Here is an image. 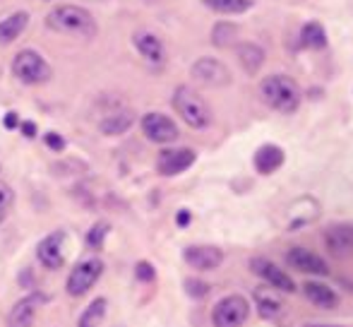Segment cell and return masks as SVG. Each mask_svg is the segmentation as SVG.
Instances as JSON below:
<instances>
[{
  "label": "cell",
  "mask_w": 353,
  "mask_h": 327,
  "mask_svg": "<svg viewBox=\"0 0 353 327\" xmlns=\"http://www.w3.org/2000/svg\"><path fill=\"white\" fill-rule=\"evenodd\" d=\"M46 24L53 32L77 39H94V34H97L94 17L84 8H77V5H61V8L51 10L46 17Z\"/></svg>",
  "instance_id": "6da1fadb"
},
{
  "label": "cell",
  "mask_w": 353,
  "mask_h": 327,
  "mask_svg": "<svg viewBox=\"0 0 353 327\" xmlns=\"http://www.w3.org/2000/svg\"><path fill=\"white\" fill-rule=\"evenodd\" d=\"M260 97L279 113H293L301 106V89L288 75H270L260 84Z\"/></svg>",
  "instance_id": "7a4b0ae2"
},
{
  "label": "cell",
  "mask_w": 353,
  "mask_h": 327,
  "mask_svg": "<svg viewBox=\"0 0 353 327\" xmlns=\"http://www.w3.org/2000/svg\"><path fill=\"white\" fill-rule=\"evenodd\" d=\"M173 108H176L178 116H181L190 128H195V130H207L214 121L210 103L190 87L176 89V94H173Z\"/></svg>",
  "instance_id": "3957f363"
},
{
  "label": "cell",
  "mask_w": 353,
  "mask_h": 327,
  "mask_svg": "<svg viewBox=\"0 0 353 327\" xmlns=\"http://www.w3.org/2000/svg\"><path fill=\"white\" fill-rule=\"evenodd\" d=\"M12 72L24 84H43L51 77V68H48V63L37 51L17 53L12 61Z\"/></svg>",
  "instance_id": "277c9868"
},
{
  "label": "cell",
  "mask_w": 353,
  "mask_h": 327,
  "mask_svg": "<svg viewBox=\"0 0 353 327\" xmlns=\"http://www.w3.org/2000/svg\"><path fill=\"white\" fill-rule=\"evenodd\" d=\"M250 315V304L243 296H226L212 310L214 327H243Z\"/></svg>",
  "instance_id": "5b68a950"
},
{
  "label": "cell",
  "mask_w": 353,
  "mask_h": 327,
  "mask_svg": "<svg viewBox=\"0 0 353 327\" xmlns=\"http://www.w3.org/2000/svg\"><path fill=\"white\" fill-rule=\"evenodd\" d=\"M101 272H103V265H101V260H97V257L79 262V265L72 270V275L68 277V294L70 296L87 294V291L99 281Z\"/></svg>",
  "instance_id": "8992f818"
},
{
  "label": "cell",
  "mask_w": 353,
  "mask_h": 327,
  "mask_svg": "<svg viewBox=\"0 0 353 327\" xmlns=\"http://www.w3.org/2000/svg\"><path fill=\"white\" fill-rule=\"evenodd\" d=\"M190 72H192V77L200 84H205V87L216 89V87H228V84H231V70H228L221 61H216V58H200V61H195Z\"/></svg>",
  "instance_id": "52a82bcc"
},
{
  "label": "cell",
  "mask_w": 353,
  "mask_h": 327,
  "mask_svg": "<svg viewBox=\"0 0 353 327\" xmlns=\"http://www.w3.org/2000/svg\"><path fill=\"white\" fill-rule=\"evenodd\" d=\"M142 132L147 140L157 142V145H168V142L178 140V126L163 113H147L142 118Z\"/></svg>",
  "instance_id": "ba28073f"
},
{
  "label": "cell",
  "mask_w": 353,
  "mask_h": 327,
  "mask_svg": "<svg viewBox=\"0 0 353 327\" xmlns=\"http://www.w3.org/2000/svg\"><path fill=\"white\" fill-rule=\"evenodd\" d=\"M132 43H135V48L140 51V56L149 66L161 68L163 63H166V48H163L161 39H159L157 34L147 32V29H140V32H135V37H132Z\"/></svg>",
  "instance_id": "9c48e42d"
},
{
  "label": "cell",
  "mask_w": 353,
  "mask_h": 327,
  "mask_svg": "<svg viewBox=\"0 0 353 327\" xmlns=\"http://www.w3.org/2000/svg\"><path fill=\"white\" fill-rule=\"evenodd\" d=\"M250 270L255 272L260 279H265L267 284H272L274 289L279 291H286V294H291V291H296V284L291 281V277L283 275L281 267H276L272 260H267V257H255V260H250Z\"/></svg>",
  "instance_id": "30bf717a"
},
{
  "label": "cell",
  "mask_w": 353,
  "mask_h": 327,
  "mask_svg": "<svg viewBox=\"0 0 353 327\" xmlns=\"http://www.w3.org/2000/svg\"><path fill=\"white\" fill-rule=\"evenodd\" d=\"M286 262L293 267V270L307 272V275H320V277L330 275L327 262L322 260L317 252L307 250V248H291V250L286 252Z\"/></svg>",
  "instance_id": "8fae6325"
},
{
  "label": "cell",
  "mask_w": 353,
  "mask_h": 327,
  "mask_svg": "<svg viewBox=\"0 0 353 327\" xmlns=\"http://www.w3.org/2000/svg\"><path fill=\"white\" fill-rule=\"evenodd\" d=\"M325 246L334 257H353V224H334L325 231Z\"/></svg>",
  "instance_id": "7c38bea8"
},
{
  "label": "cell",
  "mask_w": 353,
  "mask_h": 327,
  "mask_svg": "<svg viewBox=\"0 0 353 327\" xmlns=\"http://www.w3.org/2000/svg\"><path fill=\"white\" fill-rule=\"evenodd\" d=\"M185 262L195 270H216L219 265L223 262V250L216 246H190L185 248Z\"/></svg>",
  "instance_id": "4fadbf2b"
},
{
  "label": "cell",
  "mask_w": 353,
  "mask_h": 327,
  "mask_svg": "<svg viewBox=\"0 0 353 327\" xmlns=\"http://www.w3.org/2000/svg\"><path fill=\"white\" fill-rule=\"evenodd\" d=\"M195 164V152L192 150H166L159 155L157 168L161 176H176L190 168Z\"/></svg>",
  "instance_id": "5bb4252c"
},
{
  "label": "cell",
  "mask_w": 353,
  "mask_h": 327,
  "mask_svg": "<svg viewBox=\"0 0 353 327\" xmlns=\"http://www.w3.org/2000/svg\"><path fill=\"white\" fill-rule=\"evenodd\" d=\"M43 304V296L41 294H29L24 296L22 301L12 306L10 310V318H8V325L10 327H32L34 320H37V310L39 306Z\"/></svg>",
  "instance_id": "9a60e30c"
},
{
  "label": "cell",
  "mask_w": 353,
  "mask_h": 327,
  "mask_svg": "<svg viewBox=\"0 0 353 327\" xmlns=\"http://www.w3.org/2000/svg\"><path fill=\"white\" fill-rule=\"evenodd\" d=\"M63 241H65V236L61 234V231H56V234L46 236V239L39 244V260H41L43 267H48V270H58V267H63Z\"/></svg>",
  "instance_id": "2e32d148"
},
{
  "label": "cell",
  "mask_w": 353,
  "mask_h": 327,
  "mask_svg": "<svg viewBox=\"0 0 353 327\" xmlns=\"http://www.w3.org/2000/svg\"><path fill=\"white\" fill-rule=\"evenodd\" d=\"M303 294L310 304L320 306V308H334L339 304V296L330 289L327 284H320V281H305L303 284Z\"/></svg>",
  "instance_id": "e0dca14e"
},
{
  "label": "cell",
  "mask_w": 353,
  "mask_h": 327,
  "mask_svg": "<svg viewBox=\"0 0 353 327\" xmlns=\"http://www.w3.org/2000/svg\"><path fill=\"white\" fill-rule=\"evenodd\" d=\"M27 24H29V14L24 10L10 14L8 19H3L0 22V43H12L27 29Z\"/></svg>",
  "instance_id": "ac0fdd59"
},
{
  "label": "cell",
  "mask_w": 353,
  "mask_h": 327,
  "mask_svg": "<svg viewBox=\"0 0 353 327\" xmlns=\"http://www.w3.org/2000/svg\"><path fill=\"white\" fill-rule=\"evenodd\" d=\"M283 164V152L276 145H265L257 150L255 155V166L260 173H274Z\"/></svg>",
  "instance_id": "d6986e66"
},
{
  "label": "cell",
  "mask_w": 353,
  "mask_h": 327,
  "mask_svg": "<svg viewBox=\"0 0 353 327\" xmlns=\"http://www.w3.org/2000/svg\"><path fill=\"white\" fill-rule=\"evenodd\" d=\"M132 123H135V113L118 111V113H111L108 118H103V121L99 123V130H101L103 135H121L128 128H132Z\"/></svg>",
  "instance_id": "ffe728a7"
},
{
  "label": "cell",
  "mask_w": 353,
  "mask_h": 327,
  "mask_svg": "<svg viewBox=\"0 0 353 327\" xmlns=\"http://www.w3.org/2000/svg\"><path fill=\"white\" fill-rule=\"evenodd\" d=\"M238 61L245 68L248 75H255L262 68V63H265V51L260 46H255V43H241L238 46Z\"/></svg>",
  "instance_id": "44dd1931"
},
{
  "label": "cell",
  "mask_w": 353,
  "mask_h": 327,
  "mask_svg": "<svg viewBox=\"0 0 353 327\" xmlns=\"http://www.w3.org/2000/svg\"><path fill=\"white\" fill-rule=\"evenodd\" d=\"M106 306H108L106 299L92 301V304L87 306V310L79 315L77 327H99L103 323V318H106Z\"/></svg>",
  "instance_id": "7402d4cb"
},
{
  "label": "cell",
  "mask_w": 353,
  "mask_h": 327,
  "mask_svg": "<svg viewBox=\"0 0 353 327\" xmlns=\"http://www.w3.org/2000/svg\"><path fill=\"white\" fill-rule=\"evenodd\" d=\"M301 46L315 48V51H320V48L327 46V34H325V29H322V24L310 22V24H305V27H303V32H301Z\"/></svg>",
  "instance_id": "603a6c76"
},
{
  "label": "cell",
  "mask_w": 353,
  "mask_h": 327,
  "mask_svg": "<svg viewBox=\"0 0 353 327\" xmlns=\"http://www.w3.org/2000/svg\"><path fill=\"white\" fill-rule=\"evenodd\" d=\"M207 8H212L214 12H223V14H241L245 10H250L252 0H202Z\"/></svg>",
  "instance_id": "cb8c5ba5"
},
{
  "label": "cell",
  "mask_w": 353,
  "mask_h": 327,
  "mask_svg": "<svg viewBox=\"0 0 353 327\" xmlns=\"http://www.w3.org/2000/svg\"><path fill=\"white\" fill-rule=\"evenodd\" d=\"M255 301H257V308H260V315H265V318H276V315H279V310H281L279 301L272 299L267 291H262V289L257 291Z\"/></svg>",
  "instance_id": "d4e9b609"
},
{
  "label": "cell",
  "mask_w": 353,
  "mask_h": 327,
  "mask_svg": "<svg viewBox=\"0 0 353 327\" xmlns=\"http://www.w3.org/2000/svg\"><path fill=\"white\" fill-rule=\"evenodd\" d=\"M236 37H238V29L233 27V24L221 22V24H216V27H214L212 41L216 43V46H231V43L236 41Z\"/></svg>",
  "instance_id": "484cf974"
},
{
  "label": "cell",
  "mask_w": 353,
  "mask_h": 327,
  "mask_svg": "<svg viewBox=\"0 0 353 327\" xmlns=\"http://www.w3.org/2000/svg\"><path fill=\"white\" fill-rule=\"evenodd\" d=\"M108 231V224H99V226H94L92 229V234H89V246L92 248H97V246H101L103 244V234Z\"/></svg>",
  "instance_id": "4316f807"
},
{
  "label": "cell",
  "mask_w": 353,
  "mask_h": 327,
  "mask_svg": "<svg viewBox=\"0 0 353 327\" xmlns=\"http://www.w3.org/2000/svg\"><path fill=\"white\" fill-rule=\"evenodd\" d=\"M12 190H10L8 186H3L0 183V215H5V210H8L10 205H12Z\"/></svg>",
  "instance_id": "83f0119b"
},
{
  "label": "cell",
  "mask_w": 353,
  "mask_h": 327,
  "mask_svg": "<svg viewBox=\"0 0 353 327\" xmlns=\"http://www.w3.org/2000/svg\"><path fill=\"white\" fill-rule=\"evenodd\" d=\"M188 291H190V296H195V299H202V296H207V284H202V281H185Z\"/></svg>",
  "instance_id": "f1b7e54d"
},
{
  "label": "cell",
  "mask_w": 353,
  "mask_h": 327,
  "mask_svg": "<svg viewBox=\"0 0 353 327\" xmlns=\"http://www.w3.org/2000/svg\"><path fill=\"white\" fill-rule=\"evenodd\" d=\"M137 277H140L142 281H152L154 279V267L149 265V262H140V265H137Z\"/></svg>",
  "instance_id": "f546056e"
},
{
  "label": "cell",
  "mask_w": 353,
  "mask_h": 327,
  "mask_svg": "<svg viewBox=\"0 0 353 327\" xmlns=\"http://www.w3.org/2000/svg\"><path fill=\"white\" fill-rule=\"evenodd\" d=\"M46 145L51 147V150H63V147H65V140H63L61 135H56V132H48V135H46Z\"/></svg>",
  "instance_id": "4dcf8cb0"
},
{
  "label": "cell",
  "mask_w": 353,
  "mask_h": 327,
  "mask_svg": "<svg viewBox=\"0 0 353 327\" xmlns=\"http://www.w3.org/2000/svg\"><path fill=\"white\" fill-rule=\"evenodd\" d=\"M188 221H190V215H188V212H181V215H178V224L185 226Z\"/></svg>",
  "instance_id": "1f68e13d"
},
{
  "label": "cell",
  "mask_w": 353,
  "mask_h": 327,
  "mask_svg": "<svg viewBox=\"0 0 353 327\" xmlns=\"http://www.w3.org/2000/svg\"><path fill=\"white\" fill-rule=\"evenodd\" d=\"M14 121H17V118H14L12 113H10V116L5 118V126H8V128H14Z\"/></svg>",
  "instance_id": "d6a6232c"
},
{
  "label": "cell",
  "mask_w": 353,
  "mask_h": 327,
  "mask_svg": "<svg viewBox=\"0 0 353 327\" xmlns=\"http://www.w3.org/2000/svg\"><path fill=\"white\" fill-rule=\"evenodd\" d=\"M22 128H24V132H27V135H29V137H32V135H34V126H32V123H24V126H22Z\"/></svg>",
  "instance_id": "836d02e7"
},
{
  "label": "cell",
  "mask_w": 353,
  "mask_h": 327,
  "mask_svg": "<svg viewBox=\"0 0 353 327\" xmlns=\"http://www.w3.org/2000/svg\"><path fill=\"white\" fill-rule=\"evenodd\" d=\"M305 327H336V325H305Z\"/></svg>",
  "instance_id": "e575fe53"
}]
</instances>
